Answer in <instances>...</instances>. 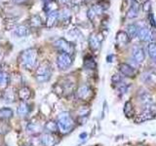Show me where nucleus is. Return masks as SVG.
I'll list each match as a JSON object with an SVG mask.
<instances>
[{"label":"nucleus","instance_id":"1","mask_svg":"<svg viewBox=\"0 0 156 146\" xmlns=\"http://www.w3.org/2000/svg\"><path fill=\"white\" fill-rule=\"evenodd\" d=\"M57 124H58V130H60L62 134H69L70 131L74 129L75 121L68 112H62V113H61L58 116Z\"/></svg>","mask_w":156,"mask_h":146},{"label":"nucleus","instance_id":"2","mask_svg":"<svg viewBox=\"0 0 156 146\" xmlns=\"http://www.w3.org/2000/svg\"><path fill=\"white\" fill-rule=\"evenodd\" d=\"M20 61L22 65L26 69H31L35 66V63L37 61V52L35 49H27L21 54L20 57Z\"/></svg>","mask_w":156,"mask_h":146},{"label":"nucleus","instance_id":"3","mask_svg":"<svg viewBox=\"0 0 156 146\" xmlns=\"http://www.w3.org/2000/svg\"><path fill=\"white\" fill-rule=\"evenodd\" d=\"M52 76V67L48 62H44L37 68L35 78L39 83H45L50 80Z\"/></svg>","mask_w":156,"mask_h":146},{"label":"nucleus","instance_id":"4","mask_svg":"<svg viewBox=\"0 0 156 146\" xmlns=\"http://www.w3.org/2000/svg\"><path fill=\"white\" fill-rule=\"evenodd\" d=\"M54 46H55L58 51H61V53H66L68 55H73V53L75 51L74 45L69 41H67L65 38H58L54 43Z\"/></svg>","mask_w":156,"mask_h":146},{"label":"nucleus","instance_id":"5","mask_svg":"<svg viewBox=\"0 0 156 146\" xmlns=\"http://www.w3.org/2000/svg\"><path fill=\"white\" fill-rule=\"evenodd\" d=\"M72 57L66 53H60L57 57V65L61 70L68 69L72 64Z\"/></svg>","mask_w":156,"mask_h":146},{"label":"nucleus","instance_id":"6","mask_svg":"<svg viewBox=\"0 0 156 146\" xmlns=\"http://www.w3.org/2000/svg\"><path fill=\"white\" fill-rule=\"evenodd\" d=\"M76 96L80 100L83 101H89L94 96V92H93L92 88L89 85H82L78 88L76 92Z\"/></svg>","mask_w":156,"mask_h":146},{"label":"nucleus","instance_id":"7","mask_svg":"<svg viewBox=\"0 0 156 146\" xmlns=\"http://www.w3.org/2000/svg\"><path fill=\"white\" fill-rule=\"evenodd\" d=\"M138 37L140 41H151L154 39V33L153 31L149 29L147 26H141L139 28L138 31Z\"/></svg>","mask_w":156,"mask_h":146},{"label":"nucleus","instance_id":"8","mask_svg":"<svg viewBox=\"0 0 156 146\" xmlns=\"http://www.w3.org/2000/svg\"><path fill=\"white\" fill-rule=\"evenodd\" d=\"M132 58L133 61L138 63V64H140L143 63L144 61V51L143 48L136 46L133 48V51H132Z\"/></svg>","mask_w":156,"mask_h":146},{"label":"nucleus","instance_id":"9","mask_svg":"<svg viewBox=\"0 0 156 146\" xmlns=\"http://www.w3.org/2000/svg\"><path fill=\"white\" fill-rule=\"evenodd\" d=\"M119 70L122 75L126 77H131L134 78L136 74V70L133 66H131L128 63H120L119 64Z\"/></svg>","mask_w":156,"mask_h":146},{"label":"nucleus","instance_id":"10","mask_svg":"<svg viewBox=\"0 0 156 146\" xmlns=\"http://www.w3.org/2000/svg\"><path fill=\"white\" fill-rule=\"evenodd\" d=\"M116 45L118 47H125L130 41V37L126 31H118L116 34Z\"/></svg>","mask_w":156,"mask_h":146},{"label":"nucleus","instance_id":"11","mask_svg":"<svg viewBox=\"0 0 156 146\" xmlns=\"http://www.w3.org/2000/svg\"><path fill=\"white\" fill-rule=\"evenodd\" d=\"M40 140L42 146H54L58 142V139L55 135L53 134H47V133L41 135Z\"/></svg>","mask_w":156,"mask_h":146},{"label":"nucleus","instance_id":"12","mask_svg":"<svg viewBox=\"0 0 156 146\" xmlns=\"http://www.w3.org/2000/svg\"><path fill=\"white\" fill-rule=\"evenodd\" d=\"M101 40H102V38H101L99 36V34H96V33L91 34L90 37H89L90 48L92 49L93 51L99 50L100 47H101Z\"/></svg>","mask_w":156,"mask_h":146},{"label":"nucleus","instance_id":"13","mask_svg":"<svg viewBox=\"0 0 156 146\" xmlns=\"http://www.w3.org/2000/svg\"><path fill=\"white\" fill-rule=\"evenodd\" d=\"M155 117V114L152 113L150 110L146 109L145 111H144L143 113H140V115H138L135 118V123H144L145 121H149V120H152Z\"/></svg>","mask_w":156,"mask_h":146},{"label":"nucleus","instance_id":"14","mask_svg":"<svg viewBox=\"0 0 156 146\" xmlns=\"http://www.w3.org/2000/svg\"><path fill=\"white\" fill-rule=\"evenodd\" d=\"M139 13H140V4L138 1H134V2H132L129 11L127 13V18L135 19L139 16Z\"/></svg>","mask_w":156,"mask_h":146},{"label":"nucleus","instance_id":"15","mask_svg":"<svg viewBox=\"0 0 156 146\" xmlns=\"http://www.w3.org/2000/svg\"><path fill=\"white\" fill-rule=\"evenodd\" d=\"M58 17H60V13H58L57 10H53V11L49 12L48 16H47V22H46L47 26L48 27H52L54 24L56 23Z\"/></svg>","mask_w":156,"mask_h":146},{"label":"nucleus","instance_id":"16","mask_svg":"<svg viewBox=\"0 0 156 146\" xmlns=\"http://www.w3.org/2000/svg\"><path fill=\"white\" fill-rule=\"evenodd\" d=\"M18 96L22 101H26L29 99V97L31 96V91L27 87H23L22 89H20L18 92Z\"/></svg>","mask_w":156,"mask_h":146},{"label":"nucleus","instance_id":"17","mask_svg":"<svg viewBox=\"0 0 156 146\" xmlns=\"http://www.w3.org/2000/svg\"><path fill=\"white\" fill-rule=\"evenodd\" d=\"M44 130H45V131L47 134H56L58 130L57 122H55V121L47 122V123L45 124V126H44Z\"/></svg>","mask_w":156,"mask_h":146},{"label":"nucleus","instance_id":"18","mask_svg":"<svg viewBox=\"0 0 156 146\" xmlns=\"http://www.w3.org/2000/svg\"><path fill=\"white\" fill-rule=\"evenodd\" d=\"M29 111H30V108H29V105L27 103H26V101H22L21 103L19 104L18 106V109H17V112L20 116H27Z\"/></svg>","mask_w":156,"mask_h":146},{"label":"nucleus","instance_id":"19","mask_svg":"<svg viewBox=\"0 0 156 146\" xmlns=\"http://www.w3.org/2000/svg\"><path fill=\"white\" fill-rule=\"evenodd\" d=\"M13 117V110L9 107H4L0 109V120H9Z\"/></svg>","mask_w":156,"mask_h":146},{"label":"nucleus","instance_id":"20","mask_svg":"<svg viewBox=\"0 0 156 146\" xmlns=\"http://www.w3.org/2000/svg\"><path fill=\"white\" fill-rule=\"evenodd\" d=\"M15 35L17 37L20 38H23V37H26L28 35L29 33V29L26 26H19L16 29H15Z\"/></svg>","mask_w":156,"mask_h":146},{"label":"nucleus","instance_id":"21","mask_svg":"<svg viewBox=\"0 0 156 146\" xmlns=\"http://www.w3.org/2000/svg\"><path fill=\"white\" fill-rule=\"evenodd\" d=\"M123 111H124V114L126 115V117H128V118H132V117L135 115V110H134L133 104H132L131 101L125 102Z\"/></svg>","mask_w":156,"mask_h":146},{"label":"nucleus","instance_id":"22","mask_svg":"<svg viewBox=\"0 0 156 146\" xmlns=\"http://www.w3.org/2000/svg\"><path fill=\"white\" fill-rule=\"evenodd\" d=\"M139 26H136V24H134L132 23L130 26H127V34L129 35L130 39L132 38H135L138 36V31H139Z\"/></svg>","mask_w":156,"mask_h":146},{"label":"nucleus","instance_id":"23","mask_svg":"<svg viewBox=\"0 0 156 146\" xmlns=\"http://www.w3.org/2000/svg\"><path fill=\"white\" fill-rule=\"evenodd\" d=\"M84 67L86 69H95L97 67V63L95 60L91 56H87L84 58Z\"/></svg>","mask_w":156,"mask_h":146},{"label":"nucleus","instance_id":"24","mask_svg":"<svg viewBox=\"0 0 156 146\" xmlns=\"http://www.w3.org/2000/svg\"><path fill=\"white\" fill-rule=\"evenodd\" d=\"M147 53L150 58L156 60V42H150L147 46Z\"/></svg>","mask_w":156,"mask_h":146},{"label":"nucleus","instance_id":"25","mask_svg":"<svg viewBox=\"0 0 156 146\" xmlns=\"http://www.w3.org/2000/svg\"><path fill=\"white\" fill-rule=\"evenodd\" d=\"M9 75L6 72H0V87L1 88H6L9 84Z\"/></svg>","mask_w":156,"mask_h":146},{"label":"nucleus","instance_id":"26","mask_svg":"<svg viewBox=\"0 0 156 146\" xmlns=\"http://www.w3.org/2000/svg\"><path fill=\"white\" fill-rule=\"evenodd\" d=\"M27 130H28V133L36 134L38 131L40 130V125L31 122V123H29L28 126H27Z\"/></svg>","mask_w":156,"mask_h":146},{"label":"nucleus","instance_id":"27","mask_svg":"<svg viewBox=\"0 0 156 146\" xmlns=\"http://www.w3.org/2000/svg\"><path fill=\"white\" fill-rule=\"evenodd\" d=\"M144 80L150 85H156V74L152 72L144 74Z\"/></svg>","mask_w":156,"mask_h":146},{"label":"nucleus","instance_id":"28","mask_svg":"<svg viewBox=\"0 0 156 146\" xmlns=\"http://www.w3.org/2000/svg\"><path fill=\"white\" fill-rule=\"evenodd\" d=\"M30 23H31V26H35V27H38L41 26L42 23V21H41V18L39 16H33L30 19Z\"/></svg>","mask_w":156,"mask_h":146},{"label":"nucleus","instance_id":"29","mask_svg":"<svg viewBox=\"0 0 156 146\" xmlns=\"http://www.w3.org/2000/svg\"><path fill=\"white\" fill-rule=\"evenodd\" d=\"M11 95H13V92H5V94H4V96H3V99L4 100L6 101V102H13L15 100V96H11Z\"/></svg>","mask_w":156,"mask_h":146},{"label":"nucleus","instance_id":"30","mask_svg":"<svg viewBox=\"0 0 156 146\" xmlns=\"http://www.w3.org/2000/svg\"><path fill=\"white\" fill-rule=\"evenodd\" d=\"M111 80H112V83H113L115 86L119 85V84H121L122 82H123V81H122V77L119 74H114L113 76H112Z\"/></svg>","mask_w":156,"mask_h":146},{"label":"nucleus","instance_id":"31","mask_svg":"<svg viewBox=\"0 0 156 146\" xmlns=\"http://www.w3.org/2000/svg\"><path fill=\"white\" fill-rule=\"evenodd\" d=\"M97 12H96V10L94 9V7L93 8H91V9H89V11H88V17H89V19H94L96 16H97Z\"/></svg>","mask_w":156,"mask_h":146},{"label":"nucleus","instance_id":"32","mask_svg":"<svg viewBox=\"0 0 156 146\" xmlns=\"http://www.w3.org/2000/svg\"><path fill=\"white\" fill-rule=\"evenodd\" d=\"M150 10H151V3H150L149 0H147V1L144 2V11L148 13Z\"/></svg>","mask_w":156,"mask_h":146},{"label":"nucleus","instance_id":"33","mask_svg":"<svg viewBox=\"0 0 156 146\" xmlns=\"http://www.w3.org/2000/svg\"><path fill=\"white\" fill-rule=\"evenodd\" d=\"M58 1H60L61 3H62V4H66V3L69 2L70 0H58Z\"/></svg>","mask_w":156,"mask_h":146},{"label":"nucleus","instance_id":"34","mask_svg":"<svg viewBox=\"0 0 156 146\" xmlns=\"http://www.w3.org/2000/svg\"><path fill=\"white\" fill-rule=\"evenodd\" d=\"M14 2H16V3H21L23 1H24V0H13Z\"/></svg>","mask_w":156,"mask_h":146},{"label":"nucleus","instance_id":"35","mask_svg":"<svg viewBox=\"0 0 156 146\" xmlns=\"http://www.w3.org/2000/svg\"><path fill=\"white\" fill-rule=\"evenodd\" d=\"M42 1H43L44 3H50L51 0H42Z\"/></svg>","mask_w":156,"mask_h":146},{"label":"nucleus","instance_id":"36","mask_svg":"<svg viewBox=\"0 0 156 146\" xmlns=\"http://www.w3.org/2000/svg\"><path fill=\"white\" fill-rule=\"evenodd\" d=\"M1 68H2V67H1V65H0V72H1Z\"/></svg>","mask_w":156,"mask_h":146},{"label":"nucleus","instance_id":"37","mask_svg":"<svg viewBox=\"0 0 156 146\" xmlns=\"http://www.w3.org/2000/svg\"><path fill=\"white\" fill-rule=\"evenodd\" d=\"M88 1H89V0H88Z\"/></svg>","mask_w":156,"mask_h":146},{"label":"nucleus","instance_id":"38","mask_svg":"<svg viewBox=\"0 0 156 146\" xmlns=\"http://www.w3.org/2000/svg\"><path fill=\"white\" fill-rule=\"evenodd\" d=\"M0 1H1V0H0Z\"/></svg>","mask_w":156,"mask_h":146}]
</instances>
